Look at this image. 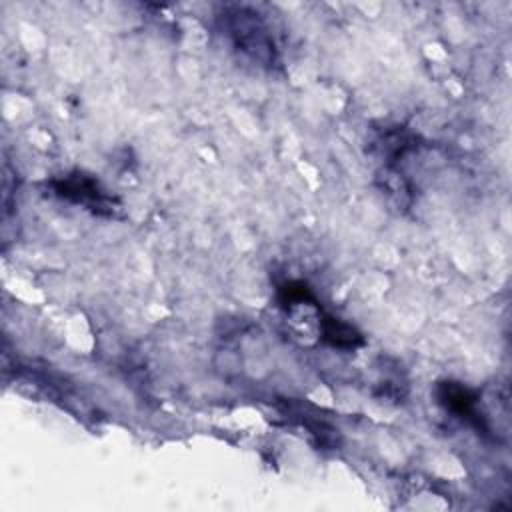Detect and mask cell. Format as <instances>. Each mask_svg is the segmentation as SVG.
<instances>
[{
    "label": "cell",
    "mask_w": 512,
    "mask_h": 512,
    "mask_svg": "<svg viewBox=\"0 0 512 512\" xmlns=\"http://www.w3.org/2000/svg\"><path fill=\"white\" fill-rule=\"evenodd\" d=\"M52 186H54L56 196H60L64 200H70L74 204H82V206L90 208L92 212L110 214L114 210L112 208L114 200L100 188L98 180H94L90 176H84L80 172L64 176L60 180H54Z\"/></svg>",
    "instance_id": "obj_1"
},
{
    "label": "cell",
    "mask_w": 512,
    "mask_h": 512,
    "mask_svg": "<svg viewBox=\"0 0 512 512\" xmlns=\"http://www.w3.org/2000/svg\"><path fill=\"white\" fill-rule=\"evenodd\" d=\"M278 298L288 308L298 306V304H316L314 294L310 292V288L304 282H286L284 286H280Z\"/></svg>",
    "instance_id": "obj_5"
},
{
    "label": "cell",
    "mask_w": 512,
    "mask_h": 512,
    "mask_svg": "<svg viewBox=\"0 0 512 512\" xmlns=\"http://www.w3.org/2000/svg\"><path fill=\"white\" fill-rule=\"evenodd\" d=\"M438 400L450 410L454 412L458 418L470 422L472 426H476L478 430L486 432V424L482 420V416H478V396L468 390L466 386L458 384V382H442L438 386Z\"/></svg>",
    "instance_id": "obj_3"
},
{
    "label": "cell",
    "mask_w": 512,
    "mask_h": 512,
    "mask_svg": "<svg viewBox=\"0 0 512 512\" xmlns=\"http://www.w3.org/2000/svg\"><path fill=\"white\" fill-rule=\"evenodd\" d=\"M256 16L246 10L230 14V36L242 50L262 58L264 52H272V40Z\"/></svg>",
    "instance_id": "obj_2"
},
{
    "label": "cell",
    "mask_w": 512,
    "mask_h": 512,
    "mask_svg": "<svg viewBox=\"0 0 512 512\" xmlns=\"http://www.w3.org/2000/svg\"><path fill=\"white\" fill-rule=\"evenodd\" d=\"M320 336L326 344H330L334 348H342V350H354L364 344L362 334L354 326H350L330 314L320 316Z\"/></svg>",
    "instance_id": "obj_4"
}]
</instances>
